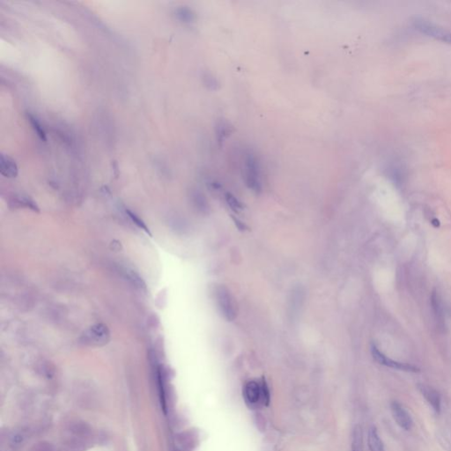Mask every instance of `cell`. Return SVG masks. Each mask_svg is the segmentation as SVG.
Segmentation results:
<instances>
[{
    "label": "cell",
    "mask_w": 451,
    "mask_h": 451,
    "mask_svg": "<svg viewBox=\"0 0 451 451\" xmlns=\"http://www.w3.org/2000/svg\"><path fill=\"white\" fill-rule=\"evenodd\" d=\"M431 306L434 312L435 320L437 322L438 326L443 330L446 327L447 310L441 294L438 293L436 290L433 291V293L431 294Z\"/></svg>",
    "instance_id": "obj_8"
},
{
    "label": "cell",
    "mask_w": 451,
    "mask_h": 451,
    "mask_svg": "<svg viewBox=\"0 0 451 451\" xmlns=\"http://www.w3.org/2000/svg\"><path fill=\"white\" fill-rule=\"evenodd\" d=\"M390 411L393 419L396 421L397 426L405 431L412 430L414 427V420L410 413L404 407L403 404L398 401H392L390 403Z\"/></svg>",
    "instance_id": "obj_5"
},
{
    "label": "cell",
    "mask_w": 451,
    "mask_h": 451,
    "mask_svg": "<svg viewBox=\"0 0 451 451\" xmlns=\"http://www.w3.org/2000/svg\"><path fill=\"white\" fill-rule=\"evenodd\" d=\"M353 451H363V435L362 427L356 426L353 434Z\"/></svg>",
    "instance_id": "obj_17"
},
{
    "label": "cell",
    "mask_w": 451,
    "mask_h": 451,
    "mask_svg": "<svg viewBox=\"0 0 451 451\" xmlns=\"http://www.w3.org/2000/svg\"><path fill=\"white\" fill-rule=\"evenodd\" d=\"M246 401L250 405H256L261 400V386L258 382H248L244 388Z\"/></svg>",
    "instance_id": "obj_12"
},
{
    "label": "cell",
    "mask_w": 451,
    "mask_h": 451,
    "mask_svg": "<svg viewBox=\"0 0 451 451\" xmlns=\"http://www.w3.org/2000/svg\"><path fill=\"white\" fill-rule=\"evenodd\" d=\"M187 422H188V420L184 417L180 415V416H176L174 418L173 426H174V427H176V429H179V428L185 427L187 424H188Z\"/></svg>",
    "instance_id": "obj_24"
},
{
    "label": "cell",
    "mask_w": 451,
    "mask_h": 451,
    "mask_svg": "<svg viewBox=\"0 0 451 451\" xmlns=\"http://www.w3.org/2000/svg\"><path fill=\"white\" fill-rule=\"evenodd\" d=\"M125 213L127 214L128 217L131 219V221H132L137 227H139L142 230L145 231V233H147V234L151 235V233H150V230H149L148 227L145 225V222L142 221L140 218L138 217L137 214H134V213L131 212V211L128 210V209L125 210Z\"/></svg>",
    "instance_id": "obj_18"
},
{
    "label": "cell",
    "mask_w": 451,
    "mask_h": 451,
    "mask_svg": "<svg viewBox=\"0 0 451 451\" xmlns=\"http://www.w3.org/2000/svg\"><path fill=\"white\" fill-rule=\"evenodd\" d=\"M216 299L221 314L227 321H233L236 316L234 299L230 292L224 286H219L216 289Z\"/></svg>",
    "instance_id": "obj_3"
},
{
    "label": "cell",
    "mask_w": 451,
    "mask_h": 451,
    "mask_svg": "<svg viewBox=\"0 0 451 451\" xmlns=\"http://www.w3.org/2000/svg\"><path fill=\"white\" fill-rule=\"evenodd\" d=\"M176 441L183 451L195 450L200 444L199 431L191 428L176 435Z\"/></svg>",
    "instance_id": "obj_7"
},
{
    "label": "cell",
    "mask_w": 451,
    "mask_h": 451,
    "mask_svg": "<svg viewBox=\"0 0 451 451\" xmlns=\"http://www.w3.org/2000/svg\"><path fill=\"white\" fill-rule=\"evenodd\" d=\"M368 442L370 451H385L384 444L379 435L378 431L374 426L369 428Z\"/></svg>",
    "instance_id": "obj_14"
},
{
    "label": "cell",
    "mask_w": 451,
    "mask_h": 451,
    "mask_svg": "<svg viewBox=\"0 0 451 451\" xmlns=\"http://www.w3.org/2000/svg\"><path fill=\"white\" fill-rule=\"evenodd\" d=\"M28 119L29 120L30 124H31L33 130L35 131V133L40 138V139L42 140V141H46L47 140L46 132H45L44 129L41 126V123L38 121L37 118L34 117L32 114H28Z\"/></svg>",
    "instance_id": "obj_16"
},
{
    "label": "cell",
    "mask_w": 451,
    "mask_h": 451,
    "mask_svg": "<svg viewBox=\"0 0 451 451\" xmlns=\"http://www.w3.org/2000/svg\"><path fill=\"white\" fill-rule=\"evenodd\" d=\"M417 388L434 413L436 414H441V396L437 389L425 383H418Z\"/></svg>",
    "instance_id": "obj_6"
},
{
    "label": "cell",
    "mask_w": 451,
    "mask_h": 451,
    "mask_svg": "<svg viewBox=\"0 0 451 451\" xmlns=\"http://www.w3.org/2000/svg\"><path fill=\"white\" fill-rule=\"evenodd\" d=\"M67 430L69 432V435L71 436L78 438V439L85 441L89 438L91 433H92L91 427L87 424L81 422V421H75V422L70 424Z\"/></svg>",
    "instance_id": "obj_11"
},
{
    "label": "cell",
    "mask_w": 451,
    "mask_h": 451,
    "mask_svg": "<svg viewBox=\"0 0 451 451\" xmlns=\"http://www.w3.org/2000/svg\"><path fill=\"white\" fill-rule=\"evenodd\" d=\"M225 198H226L227 205L231 207L232 210L237 213V212H239V211H241V209H242V205H241V202H240V201H239L233 194H231V193H226Z\"/></svg>",
    "instance_id": "obj_20"
},
{
    "label": "cell",
    "mask_w": 451,
    "mask_h": 451,
    "mask_svg": "<svg viewBox=\"0 0 451 451\" xmlns=\"http://www.w3.org/2000/svg\"><path fill=\"white\" fill-rule=\"evenodd\" d=\"M216 134H217V139L219 143H222L224 141L225 138H227L229 134V126L227 123L225 122H221L219 123L216 128Z\"/></svg>",
    "instance_id": "obj_19"
},
{
    "label": "cell",
    "mask_w": 451,
    "mask_h": 451,
    "mask_svg": "<svg viewBox=\"0 0 451 451\" xmlns=\"http://www.w3.org/2000/svg\"><path fill=\"white\" fill-rule=\"evenodd\" d=\"M244 176L247 186L255 192H260L262 189V183L259 163L253 155H248L245 160Z\"/></svg>",
    "instance_id": "obj_2"
},
{
    "label": "cell",
    "mask_w": 451,
    "mask_h": 451,
    "mask_svg": "<svg viewBox=\"0 0 451 451\" xmlns=\"http://www.w3.org/2000/svg\"><path fill=\"white\" fill-rule=\"evenodd\" d=\"M176 16L181 22L191 23L195 20V14L187 7H180L176 11Z\"/></svg>",
    "instance_id": "obj_15"
},
{
    "label": "cell",
    "mask_w": 451,
    "mask_h": 451,
    "mask_svg": "<svg viewBox=\"0 0 451 451\" xmlns=\"http://www.w3.org/2000/svg\"><path fill=\"white\" fill-rule=\"evenodd\" d=\"M30 451H54V448L51 443L41 441L33 446Z\"/></svg>",
    "instance_id": "obj_23"
},
{
    "label": "cell",
    "mask_w": 451,
    "mask_h": 451,
    "mask_svg": "<svg viewBox=\"0 0 451 451\" xmlns=\"http://www.w3.org/2000/svg\"><path fill=\"white\" fill-rule=\"evenodd\" d=\"M27 441V434L23 431L14 430L7 435V442L8 448L12 450H18L22 448Z\"/></svg>",
    "instance_id": "obj_13"
},
{
    "label": "cell",
    "mask_w": 451,
    "mask_h": 451,
    "mask_svg": "<svg viewBox=\"0 0 451 451\" xmlns=\"http://www.w3.org/2000/svg\"><path fill=\"white\" fill-rule=\"evenodd\" d=\"M0 173L7 178H15L18 176L19 169L14 160L7 156L1 155L0 156Z\"/></svg>",
    "instance_id": "obj_10"
},
{
    "label": "cell",
    "mask_w": 451,
    "mask_h": 451,
    "mask_svg": "<svg viewBox=\"0 0 451 451\" xmlns=\"http://www.w3.org/2000/svg\"><path fill=\"white\" fill-rule=\"evenodd\" d=\"M261 400L265 406H268L270 402V392H269L268 386L265 382V379H263L261 383Z\"/></svg>",
    "instance_id": "obj_22"
},
{
    "label": "cell",
    "mask_w": 451,
    "mask_h": 451,
    "mask_svg": "<svg viewBox=\"0 0 451 451\" xmlns=\"http://www.w3.org/2000/svg\"><path fill=\"white\" fill-rule=\"evenodd\" d=\"M16 202L20 206H22V207H28V208H30L32 210L38 211V207L36 206V204L34 202V200H32L30 197H28V196H17L16 197Z\"/></svg>",
    "instance_id": "obj_21"
},
{
    "label": "cell",
    "mask_w": 451,
    "mask_h": 451,
    "mask_svg": "<svg viewBox=\"0 0 451 451\" xmlns=\"http://www.w3.org/2000/svg\"><path fill=\"white\" fill-rule=\"evenodd\" d=\"M413 23H414V28L424 35H428L430 37L435 38L437 40L445 41V42L451 44L450 31L446 30L445 28H441L438 25L434 24L431 21H426V20L420 19V18L414 19Z\"/></svg>",
    "instance_id": "obj_1"
},
{
    "label": "cell",
    "mask_w": 451,
    "mask_h": 451,
    "mask_svg": "<svg viewBox=\"0 0 451 451\" xmlns=\"http://www.w3.org/2000/svg\"><path fill=\"white\" fill-rule=\"evenodd\" d=\"M371 354H372L374 360L380 365L385 366L389 369H396V370L404 371V372H420V369H418L416 366L408 364V363H404V362H396L392 359L389 358L388 356L383 355L375 344H372V346H371Z\"/></svg>",
    "instance_id": "obj_4"
},
{
    "label": "cell",
    "mask_w": 451,
    "mask_h": 451,
    "mask_svg": "<svg viewBox=\"0 0 451 451\" xmlns=\"http://www.w3.org/2000/svg\"><path fill=\"white\" fill-rule=\"evenodd\" d=\"M110 332L107 327L103 324H96L89 329L85 334V342L93 345H102L106 344L109 340Z\"/></svg>",
    "instance_id": "obj_9"
},
{
    "label": "cell",
    "mask_w": 451,
    "mask_h": 451,
    "mask_svg": "<svg viewBox=\"0 0 451 451\" xmlns=\"http://www.w3.org/2000/svg\"><path fill=\"white\" fill-rule=\"evenodd\" d=\"M234 223H235V225H236V227H237L238 228L240 229V230L243 231L245 230L246 228H247V227H246V226H245V225L243 224V223H242L241 221H239L238 219H235V218H234Z\"/></svg>",
    "instance_id": "obj_25"
}]
</instances>
